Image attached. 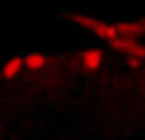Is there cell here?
Instances as JSON below:
<instances>
[{"instance_id":"7a4b0ae2","label":"cell","mask_w":145,"mask_h":140,"mask_svg":"<svg viewBox=\"0 0 145 140\" xmlns=\"http://www.w3.org/2000/svg\"><path fill=\"white\" fill-rule=\"evenodd\" d=\"M24 66V63H23V58H19V56H14L10 60H8L5 63V65L3 66L1 70V77L4 78L5 80H10L13 78H15L18 75V73L22 70V68Z\"/></svg>"},{"instance_id":"6da1fadb","label":"cell","mask_w":145,"mask_h":140,"mask_svg":"<svg viewBox=\"0 0 145 140\" xmlns=\"http://www.w3.org/2000/svg\"><path fill=\"white\" fill-rule=\"evenodd\" d=\"M103 60V54L101 50L97 48H92V50H87L80 55V61H82V66L87 70H95L101 66Z\"/></svg>"},{"instance_id":"3957f363","label":"cell","mask_w":145,"mask_h":140,"mask_svg":"<svg viewBox=\"0 0 145 140\" xmlns=\"http://www.w3.org/2000/svg\"><path fill=\"white\" fill-rule=\"evenodd\" d=\"M23 63H24V66L28 70H40L45 66L46 58L40 52H32L27 54L23 58Z\"/></svg>"}]
</instances>
